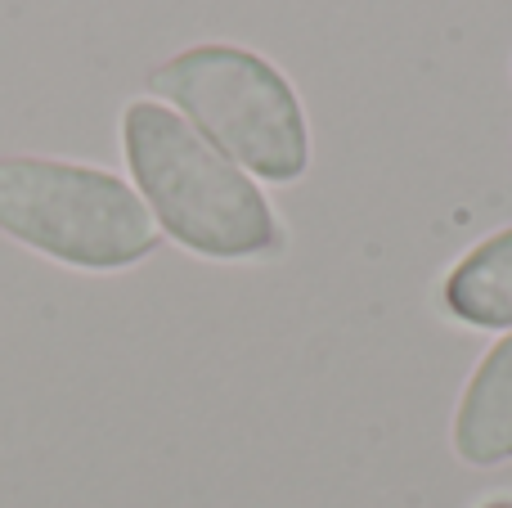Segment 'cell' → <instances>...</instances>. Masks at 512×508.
I'll return each instance as SVG.
<instances>
[{
  "mask_svg": "<svg viewBox=\"0 0 512 508\" xmlns=\"http://www.w3.org/2000/svg\"><path fill=\"white\" fill-rule=\"evenodd\" d=\"M472 508H512V491H495V495H481Z\"/></svg>",
  "mask_w": 512,
  "mask_h": 508,
  "instance_id": "obj_6",
  "label": "cell"
},
{
  "mask_svg": "<svg viewBox=\"0 0 512 508\" xmlns=\"http://www.w3.org/2000/svg\"><path fill=\"white\" fill-rule=\"evenodd\" d=\"M144 86L252 180L297 185L310 171V122L279 63L234 41H203L149 68Z\"/></svg>",
  "mask_w": 512,
  "mask_h": 508,
  "instance_id": "obj_2",
  "label": "cell"
},
{
  "mask_svg": "<svg viewBox=\"0 0 512 508\" xmlns=\"http://www.w3.org/2000/svg\"><path fill=\"white\" fill-rule=\"evenodd\" d=\"M450 450L463 468L512 464V333L472 365L450 419Z\"/></svg>",
  "mask_w": 512,
  "mask_h": 508,
  "instance_id": "obj_4",
  "label": "cell"
},
{
  "mask_svg": "<svg viewBox=\"0 0 512 508\" xmlns=\"http://www.w3.org/2000/svg\"><path fill=\"white\" fill-rule=\"evenodd\" d=\"M122 158L162 239L194 257L234 266L288 248L265 189L162 99H131L122 108Z\"/></svg>",
  "mask_w": 512,
  "mask_h": 508,
  "instance_id": "obj_1",
  "label": "cell"
},
{
  "mask_svg": "<svg viewBox=\"0 0 512 508\" xmlns=\"http://www.w3.org/2000/svg\"><path fill=\"white\" fill-rule=\"evenodd\" d=\"M0 234L86 275L131 270L162 243L131 180L95 162L36 153L0 158Z\"/></svg>",
  "mask_w": 512,
  "mask_h": 508,
  "instance_id": "obj_3",
  "label": "cell"
},
{
  "mask_svg": "<svg viewBox=\"0 0 512 508\" xmlns=\"http://www.w3.org/2000/svg\"><path fill=\"white\" fill-rule=\"evenodd\" d=\"M445 320L477 333H512V225L477 239L436 288Z\"/></svg>",
  "mask_w": 512,
  "mask_h": 508,
  "instance_id": "obj_5",
  "label": "cell"
}]
</instances>
